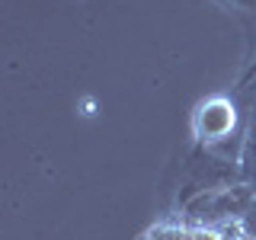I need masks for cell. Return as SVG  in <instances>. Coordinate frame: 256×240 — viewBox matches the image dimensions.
<instances>
[{
  "label": "cell",
  "mask_w": 256,
  "mask_h": 240,
  "mask_svg": "<svg viewBox=\"0 0 256 240\" xmlns=\"http://www.w3.org/2000/svg\"><path fill=\"white\" fill-rule=\"evenodd\" d=\"M228 4H234V6H240V10H246V13L256 10V0H228Z\"/></svg>",
  "instance_id": "cell-6"
},
{
  "label": "cell",
  "mask_w": 256,
  "mask_h": 240,
  "mask_svg": "<svg viewBox=\"0 0 256 240\" xmlns=\"http://www.w3.org/2000/svg\"><path fill=\"white\" fill-rule=\"evenodd\" d=\"M250 198H253V189L244 186V182H234V186H224V189L198 192L182 208H186L192 221H237L240 224Z\"/></svg>",
  "instance_id": "cell-1"
},
{
  "label": "cell",
  "mask_w": 256,
  "mask_h": 240,
  "mask_svg": "<svg viewBox=\"0 0 256 240\" xmlns=\"http://www.w3.org/2000/svg\"><path fill=\"white\" fill-rule=\"evenodd\" d=\"M230 125H234V106H228L224 100L205 102L202 112H198V138H202V144L230 138Z\"/></svg>",
  "instance_id": "cell-2"
},
{
  "label": "cell",
  "mask_w": 256,
  "mask_h": 240,
  "mask_svg": "<svg viewBox=\"0 0 256 240\" xmlns=\"http://www.w3.org/2000/svg\"><path fill=\"white\" fill-rule=\"evenodd\" d=\"M240 182L250 186L256 192V109L250 112L246 118V128H244V138H240Z\"/></svg>",
  "instance_id": "cell-3"
},
{
  "label": "cell",
  "mask_w": 256,
  "mask_h": 240,
  "mask_svg": "<svg viewBox=\"0 0 256 240\" xmlns=\"http://www.w3.org/2000/svg\"><path fill=\"white\" fill-rule=\"evenodd\" d=\"M240 230H244V237H246V240H256V192H253L250 205H246L244 218H240Z\"/></svg>",
  "instance_id": "cell-4"
},
{
  "label": "cell",
  "mask_w": 256,
  "mask_h": 240,
  "mask_svg": "<svg viewBox=\"0 0 256 240\" xmlns=\"http://www.w3.org/2000/svg\"><path fill=\"white\" fill-rule=\"evenodd\" d=\"M244 93L250 96V100H256V64H253V70H250V77H246V84H244Z\"/></svg>",
  "instance_id": "cell-5"
}]
</instances>
